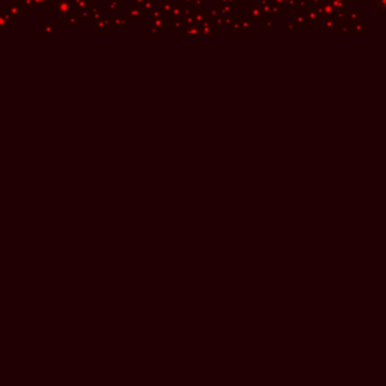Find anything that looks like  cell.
<instances>
[{"label": "cell", "mask_w": 386, "mask_h": 386, "mask_svg": "<svg viewBox=\"0 0 386 386\" xmlns=\"http://www.w3.org/2000/svg\"><path fill=\"white\" fill-rule=\"evenodd\" d=\"M379 3H380L383 8H386V0H379Z\"/></svg>", "instance_id": "1"}]
</instances>
